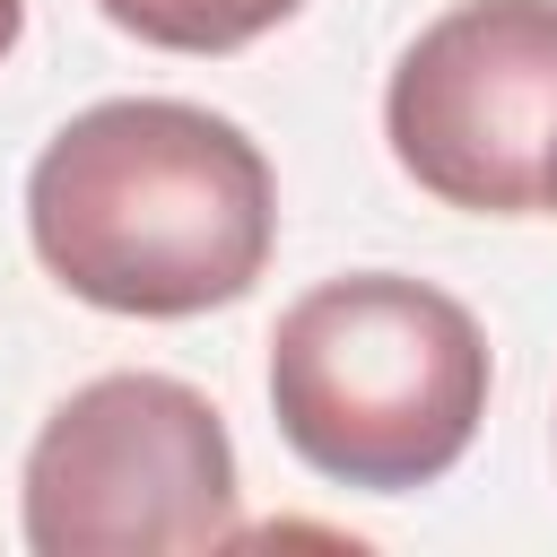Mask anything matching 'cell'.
I'll return each mask as SVG.
<instances>
[{"label":"cell","mask_w":557,"mask_h":557,"mask_svg":"<svg viewBox=\"0 0 557 557\" xmlns=\"http://www.w3.org/2000/svg\"><path fill=\"white\" fill-rule=\"evenodd\" d=\"M35 261L96 313L183 322L235 305L278 244L270 157L209 104L113 96L52 131L26 174Z\"/></svg>","instance_id":"6da1fadb"},{"label":"cell","mask_w":557,"mask_h":557,"mask_svg":"<svg viewBox=\"0 0 557 557\" xmlns=\"http://www.w3.org/2000/svg\"><path fill=\"white\" fill-rule=\"evenodd\" d=\"M270 409L305 470L374 496L426 487L487 418V331L400 270L322 278L270 331Z\"/></svg>","instance_id":"7a4b0ae2"},{"label":"cell","mask_w":557,"mask_h":557,"mask_svg":"<svg viewBox=\"0 0 557 557\" xmlns=\"http://www.w3.org/2000/svg\"><path fill=\"white\" fill-rule=\"evenodd\" d=\"M235 540V444L183 374H96L44 418L26 453L35 557H209Z\"/></svg>","instance_id":"3957f363"},{"label":"cell","mask_w":557,"mask_h":557,"mask_svg":"<svg viewBox=\"0 0 557 557\" xmlns=\"http://www.w3.org/2000/svg\"><path fill=\"white\" fill-rule=\"evenodd\" d=\"M383 139L418 191L557 218V0H461L392 61Z\"/></svg>","instance_id":"277c9868"},{"label":"cell","mask_w":557,"mask_h":557,"mask_svg":"<svg viewBox=\"0 0 557 557\" xmlns=\"http://www.w3.org/2000/svg\"><path fill=\"white\" fill-rule=\"evenodd\" d=\"M96 9L157 52H244L252 35H270L305 0H96Z\"/></svg>","instance_id":"5b68a950"},{"label":"cell","mask_w":557,"mask_h":557,"mask_svg":"<svg viewBox=\"0 0 557 557\" xmlns=\"http://www.w3.org/2000/svg\"><path fill=\"white\" fill-rule=\"evenodd\" d=\"M17 26H26V0H0V61L17 52Z\"/></svg>","instance_id":"8992f818"}]
</instances>
